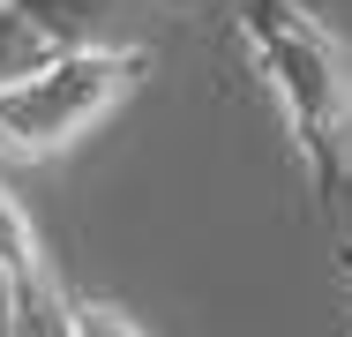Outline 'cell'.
<instances>
[{
    "label": "cell",
    "instance_id": "1",
    "mask_svg": "<svg viewBox=\"0 0 352 337\" xmlns=\"http://www.w3.org/2000/svg\"><path fill=\"white\" fill-rule=\"evenodd\" d=\"M240 45L263 75V90L278 98L285 135L315 180V202H345L352 188V53L338 30H322V15H307L300 0H232Z\"/></svg>",
    "mask_w": 352,
    "mask_h": 337
},
{
    "label": "cell",
    "instance_id": "2",
    "mask_svg": "<svg viewBox=\"0 0 352 337\" xmlns=\"http://www.w3.org/2000/svg\"><path fill=\"white\" fill-rule=\"evenodd\" d=\"M150 75V45H60L30 75L0 83V150L8 157H60L98 120H113Z\"/></svg>",
    "mask_w": 352,
    "mask_h": 337
},
{
    "label": "cell",
    "instance_id": "3",
    "mask_svg": "<svg viewBox=\"0 0 352 337\" xmlns=\"http://www.w3.org/2000/svg\"><path fill=\"white\" fill-rule=\"evenodd\" d=\"M23 15H38L60 45H135L128 30L165 15L173 0H15Z\"/></svg>",
    "mask_w": 352,
    "mask_h": 337
},
{
    "label": "cell",
    "instance_id": "4",
    "mask_svg": "<svg viewBox=\"0 0 352 337\" xmlns=\"http://www.w3.org/2000/svg\"><path fill=\"white\" fill-rule=\"evenodd\" d=\"M0 270L23 285V300H53V292H60V277H53V263H45V240H38L30 210L15 202L8 180H0Z\"/></svg>",
    "mask_w": 352,
    "mask_h": 337
},
{
    "label": "cell",
    "instance_id": "5",
    "mask_svg": "<svg viewBox=\"0 0 352 337\" xmlns=\"http://www.w3.org/2000/svg\"><path fill=\"white\" fill-rule=\"evenodd\" d=\"M60 53V38L38 23V15H23L15 0H0V83H15V75H30L38 61H53Z\"/></svg>",
    "mask_w": 352,
    "mask_h": 337
},
{
    "label": "cell",
    "instance_id": "6",
    "mask_svg": "<svg viewBox=\"0 0 352 337\" xmlns=\"http://www.w3.org/2000/svg\"><path fill=\"white\" fill-rule=\"evenodd\" d=\"M60 337H150V330L120 300H98V292H68L60 285Z\"/></svg>",
    "mask_w": 352,
    "mask_h": 337
},
{
    "label": "cell",
    "instance_id": "7",
    "mask_svg": "<svg viewBox=\"0 0 352 337\" xmlns=\"http://www.w3.org/2000/svg\"><path fill=\"white\" fill-rule=\"evenodd\" d=\"M15 337H60V292H53V300H23Z\"/></svg>",
    "mask_w": 352,
    "mask_h": 337
},
{
    "label": "cell",
    "instance_id": "8",
    "mask_svg": "<svg viewBox=\"0 0 352 337\" xmlns=\"http://www.w3.org/2000/svg\"><path fill=\"white\" fill-rule=\"evenodd\" d=\"M15 323H23V285L0 270V337H15Z\"/></svg>",
    "mask_w": 352,
    "mask_h": 337
},
{
    "label": "cell",
    "instance_id": "9",
    "mask_svg": "<svg viewBox=\"0 0 352 337\" xmlns=\"http://www.w3.org/2000/svg\"><path fill=\"white\" fill-rule=\"evenodd\" d=\"M338 270H345V277H352V240H345V248H338Z\"/></svg>",
    "mask_w": 352,
    "mask_h": 337
}]
</instances>
